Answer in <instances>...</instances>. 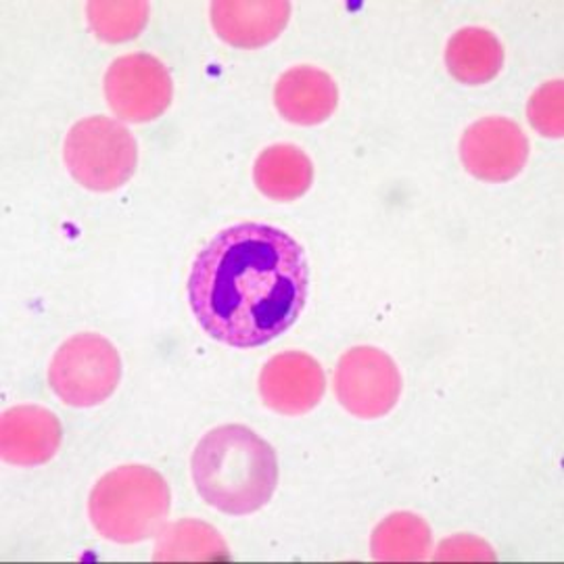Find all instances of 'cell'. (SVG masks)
Returning a JSON list of instances; mask_svg holds the SVG:
<instances>
[{
  "mask_svg": "<svg viewBox=\"0 0 564 564\" xmlns=\"http://www.w3.org/2000/svg\"><path fill=\"white\" fill-rule=\"evenodd\" d=\"M310 270L302 245L268 224H237L195 258L188 300L216 341L249 349L289 330L307 300Z\"/></svg>",
  "mask_w": 564,
  "mask_h": 564,
  "instance_id": "6da1fadb",
  "label": "cell"
},
{
  "mask_svg": "<svg viewBox=\"0 0 564 564\" xmlns=\"http://www.w3.org/2000/svg\"><path fill=\"white\" fill-rule=\"evenodd\" d=\"M191 468L203 500L232 517L258 512L279 485L276 452L242 424L209 431L195 447Z\"/></svg>",
  "mask_w": 564,
  "mask_h": 564,
  "instance_id": "7a4b0ae2",
  "label": "cell"
},
{
  "mask_svg": "<svg viewBox=\"0 0 564 564\" xmlns=\"http://www.w3.org/2000/svg\"><path fill=\"white\" fill-rule=\"evenodd\" d=\"M172 494L162 473L142 464L120 466L93 487L88 512L97 533L116 544L158 535L170 514Z\"/></svg>",
  "mask_w": 564,
  "mask_h": 564,
  "instance_id": "3957f363",
  "label": "cell"
},
{
  "mask_svg": "<svg viewBox=\"0 0 564 564\" xmlns=\"http://www.w3.org/2000/svg\"><path fill=\"white\" fill-rule=\"evenodd\" d=\"M63 160L74 181L84 188L109 193L132 178L139 149L132 132L120 121L95 116L69 130Z\"/></svg>",
  "mask_w": 564,
  "mask_h": 564,
  "instance_id": "277c9868",
  "label": "cell"
},
{
  "mask_svg": "<svg viewBox=\"0 0 564 564\" xmlns=\"http://www.w3.org/2000/svg\"><path fill=\"white\" fill-rule=\"evenodd\" d=\"M121 379L116 345L95 333H80L61 345L48 366V384L61 402L93 408L109 400Z\"/></svg>",
  "mask_w": 564,
  "mask_h": 564,
  "instance_id": "5b68a950",
  "label": "cell"
},
{
  "mask_svg": "<svg viewBox=\"0 0 564 564\" xmlns=\"http://www.w3.org/2000/svg\"><path fill=\"white\" fill-rule=\"evenodd\" d=\"M335 393L349 414L372 421L395 408L402 377L384 351L362 345L343 354L335 370Z\"/></svg>",
  "mask_w": 564,
  "mask_h": 564,
  "instance_id": "8992f818",
  "label": "cell"
},
{
  "mask_svg": "<svg viewBox=\"0 0 564 564\" xmlns=\"http://www.w3.org/2000/svg\"><path fill=\"white\" fill-rule=\"evenodd\" d=\"M174 86L162 61L147 53H132L113 61L105 74V97L123 121L158 120L172 102Z\"/></svg>",
  "mask_w": 564,
  "mask_h": 564,
  "instance_id": "52a82bcc",
  "label": "cell"
},
{
  "mask_svg": "<svg viewBox=\"0 0 564 564\" xmlns=\"http://www.w3.org/2000/svg\"><path fill=\"white\" fill-rule=\"evenodd\" d=\"M460 158L468 174L484 182H508L523 172L529 141L508 118H484L466 128Z\"/></svg>",
  "mask_w": 564,
  "mask_h": 564,
  "instance_id": "ba28073f",
  "label": "cell"
},
{
  "mask_svg": "<svg viewBox=\"0 0 564 564\" xmlns=\"http://www.w3.org/2000/svg\"><path fill=\"white\" fill-rule=\"evenodd\" d=\"M326 377L310 354L284 351L270 358L260 375V393L270 410L282 416H302L323 400Z\"/></svg>",
  "mask_w": 564,
  "mask_h": 564,
  "instance_id": "9c48e42d",
  "label": "cell"
},
{
  "mask_svg": "<svg viewBox=\"0 0 564 564\" xmlns=\"http://www.w3.org/2000/svg\"><path fill=\"white\" fill-rule=\"evenodd\" d=\"M59 419L42 405H18L0 419V456L15 466L48 463L59 449Z\"/></svg>",
  "mask_w": 564,
  "mask_h": 564,
  "instance_id": "30bf717a",
  "label": "cell"
},
{
  "mask_svg": "<svg viewBox=\"0 0 564 564\" xmlns=\"http://www.w3.org/2000/svg\"><path fill=\"white\" fill-rule=\"evenodd\" d=\"M291 18L286 0H218L212 2V25L237 48H260L276 41Z\"/></svg>",
  "mask_w": 564,
  "mask_h": 564,
  "instance_id": "8fae6325",
  "label": "cell"
},
{
  "mask_svg": "<svg viewBox=\"0 0 564 564\" xmlns=\"http://www.w3.org/2000/svg\"><path fill=\"white\" fill-rule=\"evenodd\" d=\"M274 102L284 120L297 126H318L335 113L339 88L323 69L300 65L284 72L276 82Z\"/></svg>",
  "mask_w": 564,
  "mask_h": 564,
  "instance_id": "7c38bea8",
  "label": "cell"
},
{
  "mask_svg": "<svg viewBox=\"0 0 564 564\" xmlns=\"http://www.w3.org/2000/svg\"><path fill=\"white\" fill-rule=\"evenodd\" d=\"M253 181L260 193L274 202H295L314 182L312 160L295 144H272L260 153Z\"/></svg>",
  "mask_w": 564,
  "mask_h": 564,
  "instance_id": "4fadbf2b",
  "label": "cell"
},
{
  "mask_svg": "<svg viewBox=\"0 0 564 564\" xmlns=\"http://www.w3.org/2000/svg\"><path fill=\"white\" fill-rule=\"evenodd\" d=\"M502 63V44L484 28H464L449 39L445 48L447 72L468 86L494 80L500 74Z\"/></svg>",
  "mask_w": 564,
  "mask_h": 564,
  "instance_id": "5bb4252c",
  "label": "cell"
},
{
  "mask_svg": "<svg viewBox=\"0 0 564 564\" xmlns=\"http://www.w3.org/2000/svg\"><path fill=\"white\" fill-rule=\"evenodd\" d=\"M370 550L381 563H421L433 550V533L421 517L395 512L375 529Z\"/></svg>",
  "mask_w": 564,
  "mask_h": 564,
  "instance_id": "9a60e30c",
  "label": "cell"
},
{
  "mask_svg": "<svg viewBox=\"0 0 564 564\" xmlns=\"http://www.w3.org/2000/svg\"><path fill=\"white\" fill-rule=\"evenodd\" d=\"M228 547L220 533L212 524L184 519L163 527L158 533L155 561L181 563V561H224Z\"/></svg>",
  "mask_w": 564,
  "mask_h": 564,
  "instance_id": "2e32d148",
  "label": "cell"
},
{
  "mask_svg": "<svg viewBox=\"0 0 564 564\" xmlns=\"http://www.w3.org/2000/svg\"><path fill=\"white\" fill-rule=\"evenodd\" d=\"M86 15L101 41H132L149 21V4L142 0H95L88 2Z\"/></svg>",
  "mask_w": 564,
  "mask_h": 564,
  "instance_id": "e0dca14e",
  "label": "cell"
},
{
  "mask_svg": "<svg viewBox=\"0 0 564 564\" xmlns=\"http://www.w3.org/2000/svg\"><path fill=\"white\" fill-rule=\"evenodd\" d=\"M563 80L545 82L540 86L527 107L529 123L547 139H561L564 134Z\"/></svg>",
  "mask_w": 564,
  "mask_h": 564,
  "instance_id": "ac0fdd59",
  "label": "cell"
}]
</instances>
